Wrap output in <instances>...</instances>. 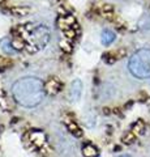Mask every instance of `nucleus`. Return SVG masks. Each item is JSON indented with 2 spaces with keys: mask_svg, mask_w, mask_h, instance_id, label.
I'll list each match as a JSON object with an SVG mask.
<instances>
[{
  "mask_svg": "<svg viewBox=\"0 0 150 157\" xmlns=\"http://www.w3.org/2000/svg\"><path fill=\"white\" fill-rule=\"evenodd\" d=\"M12 97L22 107L26 109L37 107L46 97L45 84L39 77L35 76L21 77L12 85Z\"/></svg>",
  "mask_w": 150,
  "mask_h": 157,
  "instance_id": "obj_1",
  "label": "nucleus"
},
{
  "mask_svg": "<svg viewBox=\"0 0 150 157\" xmlns=\"http://www.w3.org/2000/svg\"><path fill=\"white\" fill-rule=\"evenodd\" d=\"M130 75L138 80L150 78V48H140L128 60Z\"/></svg>",
  "mask_w": 150,
  "mask_h": 157,
  "instance_id": "obj_2",
  "label": "nucleus"
},
{
  "mask_svg": "<svg viewBox=\"0 0 150 157\" xmlns=\"http://www.w3.org/2000/svg\"><path fill=\"white\" fill-rule=\"evenodd\" d=\"M30 41L37 48H43L50 41V32L45 26L35 28L30 34Z\"/></svg>",
  "mask_w": 150,
  "mask_h": 157,
  "instance_id": "obj_3",
  "label": "nucleus"
},
{
  "mask_svg": "<svg viewBox=\"0 0 150 157\" xmlns=\"http://www.w3.org/2000/svg\"><path fill=\"white\" fill-rule=\"evenodd\" d=\"M82 90H84V84L82 81L76 78L71 82V86H69V98L72 102H77L81 98L82 96Z\"/></svg>",
  "mask_w": 150,
  "mask_h": 157,
  "instance_id": "obj_4",
  "label": "nucleus"
},
{
  "mask_svg": "<svg viewBox=\"0 0 150 157\" xmlns=\"http://www.w3.org/2000/svg\"><path fill=\"white\" fill-rule=\"evenodd\" d=\"M115 39H116V34L111 30H103L102 34H101V41H102V43L104 46L111 45Z\"/></svg>",
  "mask_w": 150,
  "mask_h": 157,
  "instance_id": "obj_5",
  "label": "nucleus"
},
{
  "mask_svg": "<svg viewBox=\"0 0 150 157\" xmlns=\"http://www.w3.org/2000/svg\"><path fill=\"white\" fill-rule=\"evenodd\" d=\"M84 155L86 156V157H93V156H95L97 155V149L94 148L93 145H85L84 147Z\"/></svg>",
  "mask_w": 150,
  "mask_h": 157,
  "instance_id": "obj_6",
  "label": "nucleus"
},
{
  "mask_svg": "<svg viewBox=\"0 0 150 157\" xmlns=\"http://www.w3.org/2000/svg\"><path fill=\"white\" fill-rule=\"evenodd\" d=\"M120 157H130V156H128V155H124V156H120Z\"/></svg>",
  "mask_w": 150,
  "mask_h": 157,
  "instance_id": "obj_7",
  "label": "nucleus"
}]
</instances>
